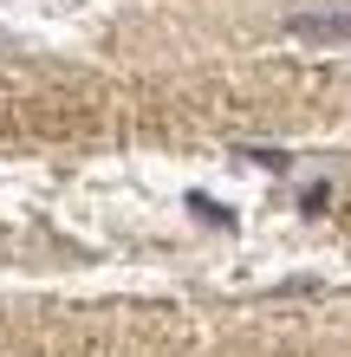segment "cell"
Instances as JSON below:
<instances>
[{
  "mask_svg": "<svg viewBox=\"0 0 351 357\" xmlns=\"http://www.w3.org/2000/svg\"><path fill=\"white\" fill-rule=\"evenodd\" d=\"M189 208H195V215H209V221H215V227H234V215H228V208H221V202H202V195H195V202H189Z\"/></svg>",
  "mask_w": 351,
  "mask_h": 357,
  "instance_id": "obj_2",
  "label": "cell"
},
{
  "mask_svg": "<svg viewBox=\"0 0 351 357\" xmlns=\"http://www.w3.org/2000/svg\"><path fill=\"white\" fill-rule=\"evenodd\" d=\"M286 33L306 39V46H332V39H351V0H338V7H306L286 20Z\"/></svg>",
  "mask_w": 351,
  "mask_h": 357,
  "instance_id": "obj_1",
  "label": "cell"
}]
</instances>
